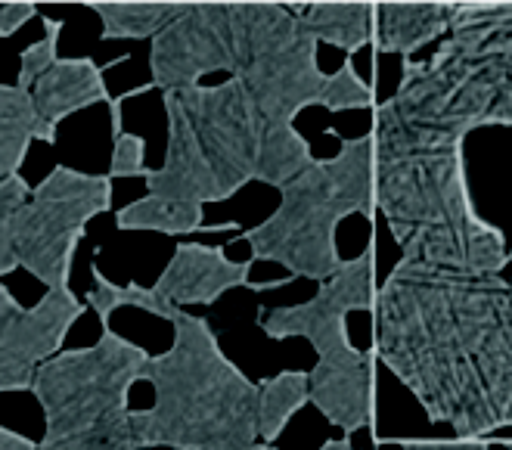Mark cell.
Segmentation results:
<instances>
[{
	"label": "cell",
	"instance_id": "2",
	"mask_svg": "<svg viewBox=\"0 0 512 450\" xmlns=\"http://www.w3.org/2000/svg\"><path fill=\"white\" fill-rule=\"evenodd\" d=\"M373 199L404 258L463 274H506V239L469 199L463 140L407 125L376 106Z\"/></svg>",
	"mask_w": 512,
	"mask_h": 450
},
{
	"label": "cell",
	"instance_id": "12",
	"mask_svg": "<svg viewBox=\"0 0 512 450\" xmlns=\"http://www.w3.org/2000/svg\"><path fill=\"white\" fill-rule=\"evenodd\" d=\"M246 94L258 112L261 128L289 125V118L308 103L320 100L323 75L314 63V38L298 25L289 44L264 53L249 69L239 72Z\"/></svg>",
	"mask_w": 512,
	"mask_h": 450
},
{
	"label": "cell",
	"instance_id": "38",
	"mask_svg": "<svg viewBox=\"0 0 512 450\" xmlns=\"http://www.w3.org/2000/svg\"><path fill=\"white\" fill-rule=\"evenodd\" d=\"M143 171V146L131 134H118L112 149V171L109 174H140ZM146 174V171H143Z\"/></svg>",
	"mask_w": 512,
	"mask_h": 450
},
{
	"label": "cell",
	"instance_id": "33",
	"mask_svg": "<svg viewBox=\"0 0 512 450\" xmlns=\"http://www.w3.org/2000/svg\"><path fill=\"white\" fill-rule=\"evenodd\" d=\"M59 171V156H56V146L50 137H41V134H32L22 149V159L16 165V177L25 184V190H35L41 187L44 180Z\"/></svg>",
	"mask_w": 512,
	"mask_h": 450
},
{
	"label": "cell",
	"instance_id": "17",
	"mask_svg": "<svg viewBox=\"0 0 512 450\" xmlns=\"http://www.w3.org/2000/svg\"><path fill=\"white\" fill-rule=\"evenodd\" d=\"M230 35L236 53V75L249 69L264 53L289 44L298 32L295 4L277 0H227Z\"/></svg>",
	"mask_w": 512,
	"mask_h": 450
},
{
	"label": "cell",
	"instance_id": "26",
	"mask_svg": "<svg viewBox=\"0 0 512 450\" xmlns=\"http://www.w3.org/2000/svg\"><path fill=\"white\" fill-rule=\"evenodd\" d=\"M115 221H118V230H156L168 236H187L202 227V208L199 202L149 193L140 202L115 212Z\"/></svg>",
	"mask_w": 512,
	"mask_h": 450
},
{
	"label": "cell",
	"instance_id": "30",
	"mask_svg": "<svg viewBox=\"0 0 512 450\" xmlns=\"http://www.w3.org/2000/svg\"><path fill=\"white\" fill-rule=\"evenodd\" d=\"M38 450H140V447L131 432V416H125L118 423L84 429L59 441H41Z\"/></svg>",
	"mask_w": 512,
	"mask_h": 450
},
{
	"label": "cell",
	"instance_id": "10",
	"mask_svg": "<svg viewBox=\"0 0 512 450\" xmlns=\"http://www.w3.org/2000/svg\"><path fill=\"white\" fill-rule=\"evenodd\" d=\"M81 311L84 302L69 289H50L38 305L22 308L0 286V395L32 392L38 367L66 348Z\"/></svg>",
	"mask_w": 512,
	"mask_h": 450
},
{
	"label": "cell",
	"instance_id": "29",
	"mask_svg": "<svg viewBox=\"0 0 512 450\" xmlns=\"http://www.w3.org/2000/svg\"><path fill=\"white\" fill-rule=\"evenodd\" d=\"M47 38H53V25L38 13L28 16L13 32L0 35V87H19L25 50H32Z\"/></svg>",
	"mask_w": 512,
	"mask_h": 450
},
{
	"label": "cell",
	"instance_id": "15",
	"mask_svg": "<svg viewBox=\"0 0 512 450\" xmlns=\"http://www.w3.org/2000/svg\"><path fill=\"white\" fill-rule=\"evenodd\" d=\"M50 140L56 146L59 168L84 177H109L112 149L118 140L115 103L103 97L63 115L50 128Z\"/></svg>",
	"mask_w": 512,
	"mask_h": 450
},
{
	"label": "cell",
	"instance_id": "25",
	"mask_svg": "<svg viewBox=\"0 0 512 450\" xmlns=\"http://www.w3.org/2000/svg\"><path fill=\"white\" fill-rule=\"evenodd\" d=\"M311 165L308 143L301 140L289 125H267L261 128L258 153H255V174L264 184L283 190L286 184Z\"/></svg>",
	"mask_w": 512,
	"mask_h": 450
},
{
	"label": "cell",
	"instance_id": "39",
	"mask_svg": "<svg viewBox=\"0 0 512 450\" xmlns=\"http://www.w3.org/2000/svg\"><path fill=\"white\" fill-rule=\"evenodd\" d=\"M50 63H56V53H53V38L35 44L32 50H25V59H22V78H19V90H28L32 87L44 69H50Z\"/></svg>",
	"mask_w": 512,
	"mask_h": 450
},
{
	"label": "cell",
	"instance_id": "27",
	"mask_svg": "<svg viewBox=\"0 0 512 450\" xmlns=\"http://www.w3.org/2000/svg\"><path fill=\"white\" fill-rule=\"evenodd\" d=\"M32 134H38V122L28 94L19 87H0V184L16 174Z\"/></svg>",
	"mask_w": 512,
	"mask_h": 450
},
{
	"label": "cell",
	"instance_id": "6",
	"mask_svg": "<svg viewBox=\"0 0 512 450\" xmlns=\"http://www.w3.org/2000/svg\"><path fill=\"white\" fill-rule=\"evenodd\" d=\"M168 115V159L162 171L149 174V193L208 202L255 174L261 122L239 78L215 90L196 84L168 90Z\"/></svg>",
	"mask_w": 512,
	"mask_h": 450
},
{
	"label": "cell",
	"instance_id": "18",
	"mask_svg": "<svg viewBox=\"0 0 512 450\" xmlns=\"http://www.w3.org/2000/svg\"><path fill=\"white\" fill-rule=\"evenodd\" d=\"M25 94L35 109L38 134L50 137V128L63 115L94 100H103V84H100V72L90 63H66V59H56Z\"/></svg>",
	"mask_w": 512,
	"mask_h": 450
},
{
	"label": "cell",
	"instance_id": "20",
	"mask_svg": "<svg viewBox=\"0 0 512 450\" xmlns=\"http://www.w3.org/2000/svg\"><path fill=\"white\" fill-rule=\"evenodd\" d=\"M295 19L314 41L348 53L373 41V4L367 0H311L295 7Z\"/></svg>",
	"mask_w": 512,
	"mask_h": 450
},
{
	"label": "cell",
	"instance_id": "4",
	"mask_svg": "<svg viewBox=\"0 0 512 450\" xmlns=\"http://www.w3.org/2000/svg\"><path fill=\"white\" fill-rule=\"evenodd\" d=\"M143 382L156 388V404L128 413L137 447L218 450L258 441V385L224 354L205 317L177 311L174 339L146 357Z\"/></svg>",
	"mask_w": 512,
	"mask_h": 450
},
{
	"label": "cell",
	"instance_id": "23",
	"mask_svg": "<svg viewBox=\"0 0 512 450\" xmlns=\"http://www.w3.org/2000/svg\"><path fill=\"white\" fill-rule=\"evenodd\" d=\"M258 385V441L274 444L289 419L308 404V370H283Z\"/></svg>",
	"mask_w": 512,
	"mask_h": 450
},
{
	"label": "cell",
	"instance_id": "45",
	"mask_svg": "<svg viewBox=\"0 0 512 450\" xmlns=\"http://www.w3.org/2000/svg\"><path fill=\"white\" fill-rule=\"evenodd\" d=\"M320 450H354V447H351V441H348V435H345V438H329Z\"/></svg>",
	"mask_w": 512,
	"mask_h": 450
},
{
	"label": "cell",
	"instance_id": "48",
	"mask_svg": "<svg viewBox=\"0 0 512 450\" xmlns=\"http://www.w3.org/2000/svg\"><path fill=\"white\" fill-rule=\"evenodd\" d=\"M506 447H509V450H512V444H506Z\"/></svg>",
	"mask_w": 512,
	"mask_h": 450
},
{
	"label": "cell",
	"instance_id": "34",
	"mask_svg": "<svg viewBox=\"0 0 512 450\" xmlns=\"http://www.w3.org/2000/svg\"><path fill=\"white\" fill-rule=\"evenodd\" d=\"M109 208L112 212H122V208L140 202L143 196H149V174H109Z\"/></svg>",
	"mask_w": 512,
	"mask_h": 450
},
{
	"label": "cell",
	"instance_id": "43",
	"mask_svg": "<svg viewBox=\"0 0 512 450\" xmlns=\"http://www.w3.org/2000/svg\"><path fill=\"white\" fill-rule=\"evenodd\" d=\"M233 78H239L233 69H212V72L199 75L193 84H196V87H202V90H215V87H224V84H230Z\"/></svg>",
	"mask_w": 512,
	"mask_h": 450
},
{
	"label": "cell",
	"instance_id": "24",
	"mask_svg": "<svg viewBox=\"0 0 512 450\" xmlns=\"http://www.w3.org/2000/svg\"><path fill=\"white\" fill-rule=\"evenodd\" d=\"M184 7L187 0H97L106 35L115 38H156Z\"/></svg>",
	"mask_w": 512,
	"mask_h": 450
},
{
	"label": "cell",
	"instance_id": "42",
	"mask_svg": "<svg viewBox=\"0 0 512 450\" xmlns=\"http://www.w3.org/2000/svg\"><path fill=\"white\" fill-rule=\"evenodd\" d=\"M32 13H35L32 0H0V35L19 28Z\"/></svg>",
	"mask_w": 512,
	"mask_h": 450
},
{
	"label": "cell",
	"instance_id": "36",
	"mask_svg": "<svg viewBox=\"0 0 512 450\" xmlns=\"http://www.w3.org/2000/svg\"><path fill=\"white\" fill-rule=\"evenodd\" d=\"M373 109L376 106H370V109H342V112H333V134L342 143L370 137L373 134Z\"/></svg>",
	"mask_w": 512,
	"mask_h": 450
},
{
	"label": "cell",
	"instance_id": "7",
	"mask_svg": "<svg viewBox=\"0 0 512 450\" xmlns=\"http://www.w3.org/2000/svg\"><path fill=\"white\" fill-rule=\"evenodd\" d=\"M146 357V348L106 326L87 348H63L44 360L32 382V395L47 419L41 441H59L125 419L131 413V388L143 382Z\"/></svg>",
	"mask_w": 512,
	"mask_h": 450
},
{
	"label": "cell",
	"instance_id": "44",
	"mask_svg": "<svg viewBox=\"0 0 512 450\" xmlns=\"http://www.w3.org/2000/svg\"><path fill=\"white\" fill-rule=\"evenodd\" d=\"M0 450H38V441L0 426Z\"/></svg>",
	"mask_w": 512,
	"mask_h": 450
},
{
	"label": "cell",
	"instance_id": "41",
	"mask_svg": "<svg viewBox=\"0 0 512 450\" xmlns=\"http://www.w3.org/2000/svg\"><path fill=\"white\" fill-rule=\"evenodd\" d=\"M314 63H317V72L323 78L336 75L342 66H348V50L333 47V44H323V41H314Z\"/></svg>",
	"mask_w": 512,
	"mask_h": 450
},
{
	"label": "cell",
	"instance_id": "8",
	"mask_svg": "<svg viewBox=\"0 0 512 450\" xmlns=\"http://www.w3.org/2000/svg\"><path fill=\"white\" fill-rule=\"evenodd\" d=\"M109 208L106 177H84L69 168L53 171L41 187L28 190L13 218L16 261L47 289L69 286V264L84 224Z\"/></svg>",
	"mask_w": 512,
	"mask_h": 450
},
{
	"label": "cell",
	"instance_id": "21",
	"mask_svg": "<svg viewBox=\"0 0 512 450\" xmlns=\"http://www.w3.org/2000/svg\"><path fill=\"white\" fill-rule=\"evenodd\" d=\"M35 13L53 25V53L66 63H90L106 25L97 4L87 0H32Z\"/></svg>",
	"mask_w": 512,
	"mask_h": 450
},
{
	"label": "cell",
	"instance_id": "13",
	"mask_svg": "<svg viewBox=\"0 0 512 450\" xmlns=\"http://www.w3.org/2000/svg\"><path fill=\"white\" fill-rule=\"evenodd\" d=\"M308 404L348 438L376 426V351L351 345L317 354L308 370Z\"/></svg>",
	"mask_w": 512,
	"mask_h": 450
},
{
	"label": "cell",
	"instance_id": "11",
	"mask_svg": "<svg viewBox=\"0 0 512 450\" xmlns=\"http://www.w3.org/2000/svg\"><path fill=\"white\" fill-rule=\"evenodd\" d=\"M212 69L236 72L227 0H187L184 13L153 38L156 84L165 90L187 87Z\"/></svg>",
	"mask_w": 512,
	"mask_h": 450
},
{
	"label": "cell",
	"instance_id": "19",
	"mask_svg": "<svg viewBox=\"0 0 512 450\" xmlns=\"http://www.w3.org/2000/svg\"><path fill=\"white\" fill-rule=\"evenodd\" d=\"M118 134H131L143 146V171L156 174L168 159V137H171V115H168V90L153 84L146 90L115 103Z\"/></svg>",
	"mask_w": 512,
	"mask_h": 450
},
{
	"label": "cell",
	"instance_id": "31",
	"mask_svg": "<svg viewBox=\"0 0 512 450\" xmlns=\"http://www.w3.org/2000/svg\"><path fill=\"white\" fill-rule=\"evenodd\" d=\"M329 112H342V109H370L373 103V87L360 81L351 66H342L336 75H326L323 78V90H320V100Z\"/></svg>",
	"mask_w": 512,
	"mask_h": 450
},
{
	"label": "cell",
	"instance_id": "1",
	"mask_svg": "<svg viewBox=\"0 0 512 450\" xmlns=\"http://www.w3.org/2000/svg\"><path fill=\"white\" fill-rule=\"evenodd\" d=\"M376 360L454 438L512 426V286L404 258L376 286Z\"/></svg>",
	"mask_w": 512,
	"mask_h": 450
},
{
	"label": "cell",
	"instance_id": "47",
	"mask_svg": "<svg viewBox=\"0 0 512 450\" xmlns=\"http://www.w3.org/2000/svg\"><path fill=\"white\" fill-rule=\"evenodd\" d=\"M506 270H509V286H512V243H509V261H506Z\"/></svg>",
	"mask_w": 512,
	"mask_h": 450
},
{
	"label": "cell",
	"instance_id": "32",
	"mask_svg": "<svg viewBox=\"0 0 512 450\" xmlns=\"http://www.w3.org/2000/svg\"><path fill=\"white\" fill-rule=\"evenodd\" d=\"M25 196H28V190L16 174L0 184V277L10 274V270L19 264L16 249H13V218L19 212V205L25 202Z\"/></svg>",
	"mask_w": 512,
	"mask_h": 450
},
{
	"label": "cell",
	"instance_id": "9",
	"mask_svg": "<svg viewBox=\"0 0 512 450\" xmlns=\"http://www.w3.org/2000/svg\"><path fill=\"white\" fill-rule=\"evenodd\" d=\"M376 302V249L373 243L354 258H345L333 277L317 283L305 302L283 308H261L258 329L270 342L305 339L317 354L351 345L348 314H373Z\"/></svg>",
	"mask_w": 512,
	"mask_h": 450
},
{
	"label": "cell",
	"instance_id": "28",
	"mask_svg": "<svg viewBox=\"0 0 512 450\" xmlns=\"http://www.w3.org/2000/svg\"><path fill=\"white\" fill-rule=\"evenodd\" d=\"M100 84H103V97L118 103L137 90H146L156 84V72H153V41H146L140 50H134L131 56L118 59V63L100 69Z\"/></svg>",
	"mask_w": 512,
	"mask_h": 450
},
{
	"label": "cell",
	"instance_id": "16",
	"mask_svg": "<svg viewBox=\"0 0 512 450\" xmlns=\"http://www.w3.org/2000/svg\"><path fill=\"white\" fill-rule=\"evenodd\" d=\"M450 25V4L441 0H382L373 7V44L379 53L413 56L432 47Z\"/></svg>",
	"mask_w": 512,
	"mask_h": 450
},
{
	"label": "cell",
	"instance_id": "40",
	"mask_svg": "<svg viewBox=\"0 0 512 450\" xmlns=\"http://www.w3.org/2000/svg\"><path fill=\"white\" fill-rule=\"evenodd\" d=\"M398 444L404 450H491L488 438H450V441H438V438H401Z\"/></svg>",
	"mask_w": 512,
	"mask_h": 450
},
{
	"label": "cell",
	"instance_id": "46",
	"mask_svg": "<svg viewBox=\"0 0 512 450\" xmlns=\"http://www.w3.org/2000/svg\"><path fill=\"white\" fill-rule=\"evenodd\" d=\"M218 450H274L264 441H252V444H233V447H218Z\"/></svg>",
	"mask_w": 512,
	"mask_h": 450
},
{
	"label": "cell",
	"instance_id": "3",
	"mask_svg": "<svg viewBox=\"0 0 512 450\" xmlns=\"http://www.w3.org/2000/svg\"><path fill=\"white\" fill-rule=\"evenodd\" d=\"M379 106L450 140L512 128V0L450 4L447 32L407 56L395 94Z\"/></svg>",
	"mask_w": 512,
	"mask_h": 450
},
{
	"label": "cell",
	"instance_id": "37",
	"mask_svg": "<svg viewBox=\"0 0 512 450\" xmlns=\"http://www.w3.org/2000/svg\"><path fill=\"white\" fill-rule=\"evenodd\" d=\"M146 41H153V38H115V35H103V41L94 47V56H90V66L100 72V69L118 63V59L131 56L134 50H140Z\"/></svg>",
	"mask_w": 512,
	"mask_h": 450
},
{
	"label": "cell",
	"instance_id": "35",
	"mask_svg": "<svg viewBox=\"0 0 512 450\" xmlns=\"http://www.w3.org/2000/svg\"><path fill=\"white\" fill-rule=\"evenodd\" d=\"M289 128L305 140L311 143L314 137L326 134V131H333V112H329L323 103H308V106H301L292 118H289Z\"/></svg>",
	"mask_w": 512,
	"mask_h": 450
},
{
	"label": "cell",
	"instance_id": "22",
	"mask_svg": "<svg viewBox=\"0 0 512 450\" xmlns=\"http://www.w3.org/2000/svg\"><path fill=\"white\" fill-rule=\"evenodd\" d=\"M280 205V190L264 184L261 177H249L224 199L199 202L202 227H236L239 233H249L261 227Z\"/></svg>",
	"mask_w": 512,
	"mask_h": 450
},
{
	"label": "cell",
	"instance_id": "5",
	"mask_svg": "<svg viewBox=\"0 0 512 450\" xmlns=\"http://www.w3.org/2000/svg\"><path fill=\"white\" fill-rule=\"evenodd\" d=\"M348 215L376 218L373 134L345 143L336 159L311 162L280 190L277 212L243 236L255 258L277 261L289 274L320 283L342 264L336 236Z\"/></svg>",
	"mask_w": 512,
	"mask_h": 450
},
{
	"label": "cell",
	"instance_id": "14",
	"mask_svg": "<svg viewBox=\"0 0 512 450\" xmlns=\"http://www.w3.org/2000/svg\"><path fill=\"white\" fill-rule=\"evenodd\" d=\"M249 264H233L221 249L199 243H177L171 261L156 280V292L177 308H208L233 286H246Z\"/></svg>",
	"mask_w": 512,
	"mask_h": 450
}]
</instances>
